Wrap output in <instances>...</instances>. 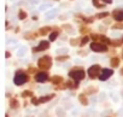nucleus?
Masks as SVG:
<instances>
[{
	"label": "nucleus",
	"mask_w": 123,
	"mask_h": 117,
	"mask_svg": "<svg viewBox=\"0 0 123 117\" xmlns=\"http://www.w3.org/2000/svg\"><path fill=\"white\" fill-rule=\"evenodd\" d=\"M88 115H91V116H95V115H97V111H95L94 109H89V110H88Z\"/></svg>",
	"instance_id": "17"
},
{
	"label": "nucleus",
	"mask_w": 123,
	"mask_h": 117,
	"mask_svg": "<svg viewBox=\"0 0 123 117\" xmlns=\"http://www.w3.org/2000/svg\"><path fill=\"white\" fill-rule=\"evenodd\" d=\"M122 74H123V69H122Z\"/></svg>",
	"instance_id": "26"
},
{
	"label": "nucleus",
	"mask_w": 123,
	"mask_h": 117,
	"mask_svg": "<svg viewBox=\"0 0 123 117\" xmlns=\"http://www.w3.org/2000/svg\"><path fill=\"white\" fill-rule=\"evenodd\" d=\"M118 115H119V116H123V109H121V110L118 111Z\"/></svg>",
	"instance_id": "22"
},
{
	"label": "nucleus",
	"mask_w": 123,
	"mask_h": 117,
	"mask_svg": "<svg viewBox=\"0 0 123 117\" xmlns=\"http://www.w3.org/2000/svg\"><path fill=\"white\" fill-rule=\"evenodd\" d=\"M111 65L112 67H118V59L117 58H113V59L111 61Z\"/></svg>",
	"instance_id": "16"
},
{
	"label": "nucleus",
	"mask_w": 123,
	"mask_h": 117,
	"mask_svg": "<svg viewBox=\"0 0 123 117\" xmlns=\"http://www.w3.org/2000/svg\"><path fill=\"white\" fill-rule=\"evenodd\" d=\"M70 113H71V116H73V117H76V116H79V115H80V110H79V109H74V107H73V110H71V112H70Z\"/></svg>",
	"instance_id": "15"
},
{
	"label": "nucleus",
	"mask_w": 123,
	"mask_h": 117,
	"mask_svg": "<svg viewBox=\"0 0 123 117\" xmlns=\"http://www.w3.org/2000/svg\"><path fill=\"white\" fill-rule=\"evenodd\" d=\"M27 51H28L27 46H21V47L18 48V51H17V55H18L19 58H22V57H24V55L27 54Z\"/></svg>",
	"instance_id": "7"
},
{
	"label": "nucleus",
	"mask_w": 123,
	"mask_h": 117,
	"mask_svg": "<svg viewBox=\"0 0 123 117\" xmlns=\"http://www.w3.org/2000/svg\"><path fill=\"white\" fill-rule=\"evenodd\" d=\"M46 79H47L46 74H39V75L36 76V80H37V81H40V82H45V81H46Z\"/></svg>",
	"instance_id": "12"
},
{
	"label": "nucleus",
	"mask_w": 123,
	"mask_h": 117,
	"mask_svg": "<svg viewBox=\"0 0 123 117\" xmlns=\"http://www.w3.org/2000/svg\"><path fill=\"white\" fill-rule=\"evenodd\" d=\"M91 47L95 52H105V51H107V47L104 46V45H100V43H93Z\"/></svg>",
	"instance_id": "2"
},
{
	"label": "nucleus",
	"mask_w": 123,
	"mask_h": 117,
	"mask_svg": "<svg viewBox=\"0 0 123 117\" xmlns=\"http://www.w3.org/2000/svg\"><path fill=\"white\" fill-rule=\"evenodd\" d=\"M104 3H107V4H111L112 0H104Z\"/></svg>",
	"instance_id": "23"
},
{
	"label": "nucleus",
	"mask_w": 123,
	"mask_h": 117,
	"mask_svg": "<svg viewBox=\"0 0 123 117\" xmlns=\"http://www.w3.org/2000/svg\"><path fill=\"white\" fill-rule=\"evenodd\" d=\"M107 15H109L107 12H103V13H99V15H98V17H99V18H104V17H106Z\"/></svg>",
	"instance_id": "19"
},
{
	"label": "nucleus",
	"mask_w": 123,
	"mask_h": 117,
	"mask_svg": "<svg viewBox=\"0 0 123 117\" xmlns=\"http://www.w3.org/2000/svg\"><path fill=\"white\" fill-rule=\"evenodd\" d=\"M68 52H69V48H67V47H64V48H58V49L55 51L57 54H65V53H68Z\"/></svg>",
	"instance_id": "11"
},
{
	"label": "nucleus",
	"mask_w": 123,
	"mask_h": 117,
	"mask_svg": "<svg viewBox=\"0 0 123 117\" xmlns=\"http://www.w3.org/2000/svg\"><path fill=\"white\" fill-rule=\"evenodd\" d=\"M57 13H58V9H52V10H49V11L46 13V18H47V19H52V18L55 17Z\"/></svg>",
	"instance_id": "6"
},
{
	"label": "nucleus",
	"mask_w": 123,
	"mask_h": 117,
	"mask_svg": "<svg viewBox=\"0 0 123 117\" xmlns=\"http://www.w3.org/2000/svg\"><path fill=\"white\" fill-rule=\"evenodd\" d=\"M25 76L23 75V74H18L16 77H15V83L16 85H18V86H21V85H23L24 82H25Z\"/></svg>",
	"instance_id": "4"
},
{
	"label": "nucleus",
	"mask_w": 123,
	"mask_h": 117,
	"mask_svg": "<svg viewBox=\"0 0 123 117\" xmlns=\"http://www.w3.org/2000/svg\"><path fill=\"white\" fill-rule=\"evenodd\" d=\"M63 103H64V105H65V107L67 109H73L74 107V105H73V103L69 100V101H67V99H64L63 100Z\"/></svg>",
	"instance_id": "13"
},
{
	"label": "nucleus",
	"mask_w": 123,
	"mask_h": 117,
	"mask_svg": "<svg viewBox=\"0 0 123 117\" xmlns=\"http://www.w3.org/2000/svg\"><path fill=\"white\" fill-rule=\"evenodd\" d=\"M75 63H76V64H82V61H81V59H77V58H76V59H75Z\"/></svg>",
	"instance_id": "20"
},
{
	"label": "nucleus",
	"mask_w": 123,
	"mask_h": 117,
	"mask_svg": "<svg viewBox=\"0 0 123 117\" xmlns=\"http://www.w3.org/2000/svg\"><path fill=\"white\" fill-rule=\"evenodd\" d=\"M51 6H52V3H49V4H42V5L39 6V10H40V11H46V10L49 9Z\"/></svg>",
	"instance_id": "10"
},
{
	"label": "nucleus",
	"mask_w": 123,
	"mask_h": 117,
	"mask_svg": "<svg viewBox=\"0 0 123 117\" xmlns=\"http://www.w3.org/2000/svg\"><path fill=\"white\" fill-rule=\"evenodd\" d=\"M99 70H100L99 65H93L92 68H89L88 74H89V76H91V77H97V75H98Z\"/></svg>",
	"instance_id": "3"
},
{
	"label": "nucleus",
	"mask_w": 123,
	"mask_h": 117,
	"mask_svg": "<svg viewBox=\"0 0 123 117\" xmlns=\"http://www.w3.org/2000/svg\"><path fill=\"white\" fill-rule=\"evenodd\" d=\"M11 1H16V0H11Z\"/></svg>",
	"instance_id": "25"
},
{
	"label": "nucleus",
	"mask_w": 123,
	"mask_h": 117,
	"mask_svg": "<svg viewBox=\"0 0 123 117\" xmlns=\"http://www.w3.org/2000/svg\"><path fill=\"white\" fill-rule=\"evenodd\" d=\"M97 100H98V99H97V98H95V97H93V98H92V101H93V103H95V101H97Z\"/></svg>",
	"instance_id": "24"
},
{
	"label": "nucleus",
	"mask_w": 123,
	"mask_h": 117,
	"mask_svg": "<svg viewBox=\"0 0 123 117\" xmlns=\"http://www.w3.org/2000/svg\"><path fill=\"white\" fill-rule=\"evenodd\" d=\"M55 36H57V33H53V34L51 35V40H54V39H55Z\"/></svg>",
	"instance_id": "21"
},
{
	"label": "nucleus",
	"mask_w": 123,
	"mask_h": 117,
	"mask_svg": "<svg viewBox=\"0 0 123 117\" xmlns=\"http://www.w3.org/2000/svg\"><path fill=\"white\" fill-rule=\"evenodd\" d=\"M71 76L75 77V79H83L85 74H83V71L79 70V73H71Z\"/></svg>",
	"instance_id": "9"
},
{
	"label": "nucleus",
	"mask_w": 123,
	"mask_h": 117,
	"mask_svg": "<svg viewBox=\"0 0 123 117\" xmlns=\"http://www.w3.org/2000/svg\"><path fill=\"white\" fill-rule=\"evenodd\" d=\"M55 115H57L58 117H65V115H67L65 109H63V107H57V109H55Z\"/></svg>",
	"instance_id": "8"
},
{
	"label": "nucleus",
	"mask_w": 123,
	"mask_h": 117,
	"mask_svg": "<svg viewBox=\"0 0 123 117\" xmlns=\"http://www.w3.org/2000/svg\"><path fill=\"white\" fill-rule=\"evenodd\" d=\"M48 47V42L47 41H41V43H40V46H39V49H45V48H47Z\"/></svg>",
	"instance_id": "14"
},
{
	"label": "nucleus",
	"mask_w": 123,
	"mask_h": 117,
	"mask_svg": "<svg viewBox=\"0 0 123 117\" xmlns=\"http://www.w3.org/2000/svg\"><path fill=\"white\" fill-rule=\"evenodd\" d=\"M113 74V71L111 70V69H104L103 71H101V75H100V80L101 81H105V80H107L109 77H111V75Z\"/></svg>",
	"instance_id": "1"
},
{
	"label": "nucleus",
	"mask_w": 123,
	"mask_h": 117,
	"mask_svg": "<svg viewBox=\"0 0 123 117\" xmlns=\"http://www.w3.org/2000/svg\"><path fill=\"white\" fill-rule=\"evenodd\" d=\"M113 18L118 22L123 21V10H115L113 11Z\"/></svg>",
	"instance_id": "5"
},
{
	"label": "nucleus",
	"mask_w": 123,
	"mask_h": 117,
	"mask_svg": "<svg viewBox=\"0 0 123 117\" xmlns=\"http://www.w3.org/2000/svg\"><path fill=\"white\" fill-rule=\"evenodd\" d=\"M48 91H49V87H43V88H40L39 89L40 93H45V92H48Z\"/></svg>",
	"instance_id": "18"
}]
</instances>
